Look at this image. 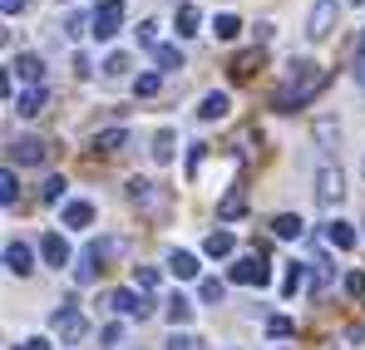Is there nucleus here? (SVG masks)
<instances>
[{
	"instance_id": "4be33fe9",
	"label": "nucleus",
	"mask_w": 365,
	"mask_h": 350,
	"mask_svg": "<svg viewBox=\"0 0 365 350\" xmlns=\"http://www.w3.org/2000/svg\"><path fill=\"white\" fill-rule=\"evenodd\" d=\"M242 212H247V192H242V187H232V192L217 202V217H222V222H232V217H242Z\"/></svg>"
},
{
	"instance_id": "49530a36",
	"label": "nucleus",
	"mask_w": 365,
	"mask_h": 350,
	"mask_svg": "<svg viewBox=\"0 0 365 350\" xmlns=\"http://www.w3.org/2000/svg\"><path fill=\"white\" fill-rule=\"evenodd\" d=\"M361 84H365V64H361Z\"/></svg>"
},
{
	"instance_id": "c9c22d12",
	"label": "nucleus",
	"mask_w": 365,
	"mask_h": 350,
	"mask_svg": "<svg viewBox=\"0 0 365 350\" xmlns=\"http://www.w3.org/2000/svg\"><path fill=\"white\" fill-rule=\"evenodd\" d=\"M64 187H69L64 177H50V182L40 187V197H45V202H60V197H64Z\"/></svg>"
},
{
	"instance_id": "a18cd8bd",
	"label": "nucleus",
	"mask_w": 365,
	"mask_h": 350,
	"mask_svg": "<svg viewBox=\"0 0 365 350\" xmlns=\"http://www.w3.org/2000/svg\"><path fill=\"white\" fill-rule=\"evenodd\" d=\"M0 10H5V15H20V10H25V0H0Z\"/></svg>"
},
{
	"instance_id": "6e6552de",
	"label": "nucleus",
	"mask_w": 365,
	"mask_h": 350,
	"mask_svg": "<svg viewBox=\"0 0 365 350\" xmlns=\"http://www.w3.org/2000/svg\"><path fill=\"white\" fill-rule=\"evenodd\" d=\"M128 202H138V207H148V212H163V207H168V197H163L148 177H128Z\"/></svg>"
},
{
	"instance_id": "37998d69",
	"label": "nucleus",
	"mask_w": 365,
	"mask_h": 350,
	"mask_svg": "<svg viewBox=\"0 0 365 350\" xmlns=\"http://www.w3.org/2000/svg\"><path fill=\"white\" fill-rule=\"evenodd\" d=\"M10 350H50V341L45 336H30V341H20V346H10Z\"/></svg>"
},
{
	"instance_id": "4c0bfd02",
	"label": "nucleus",
	"mask_w": 365,
	"mask_h": 350,
	"mask_svg": "<svg viewBox=\"0 0 365 350\" xmlns=\"http://www.w3.org/2000/svg\"><path fill=\"white\" fill-rule=\"evenodd\" d=\"M89 257H94V262H109V257H119V242H94Z\"/></svg>"
},
{
	"instance_id": "c756f323",
	"label": "nucleus",
	"mask_w": 365,
	"mask_h": 350,
	"mask_svg": "<svg viewBox=\"0 0 365 350\" xmlns=\"http://www.w3.org/2000/svg\"><path fill=\"white\" fill-rule=\"evenodd\" d=\"M197 296H202V301H207V306H217V301H222V296H227V287H222V282H217V277H202V282H197Z\"/></svg>"
},
{
	"instance_id": "a878e982",
	"label": "nucleus",
	"mask_w": 365,
	"mask_h": 350,
	"mask_svg": "<svg viewBox=\"0 0 365 350\" xmlns=\"http://www.w3.org/2000/svg\"><path fill=\"white\" fill-rule=\"evenodd\" d=\"M173 128H158V138H153V163H173Z\"/></svg>"
},
{
	"instance_id": "5701e85b",
	"label": "nucleus",
	"mask_w": 365,
	"mask_h": 350,
	"mask_svg": "<svg viewBox=\"0 0 365 350\" xmlns=\"http://www.w3.org/2000/svg\"><path fill=\"white\" fill-rule=\"evenodd\" d=\"M272 232L282 237V242H297V237L306 232V222H302V217H297V212H282V217L272 222Z\"/></svg>"
},
{
	"instance_id": "58836bf2",
	"label": "nucleus",
	"mask_w": 365,
	"mask_h": 350,
	"mask_svg": "<svg viewBox=\"0 0 365 350\" xmlns=\"http://www.w3.org/2000/svg\"><path fill=\"white\" fill-rule=\"evenodd\" d=\"M104 74H109V79L128 74V55H109V59H104Z\"/></svg>"
},
{
	"instance_id": "f704fd0d",
	"label": "nucleus",
	"mask_w": 365,
	"mask_h": 350,
	"mask_svg": "<svg viewBox=\"0 0 365 350\" xmlns=\"http://www.w3.org/2000/svg\"><path fill=\"white\" fill-rule=\"evenodd\" d=\"M94 267H99V262H94V257L84 252V262L74 267V282H79V287H89V282H94Z\"/></svg>"
},
{
	"instance_id": "bb28decb",
	"label": "nucleus",
	"mask_w": 365,
	"mask_h": 350,
	"mask_svg": "<svg viewBox=\"0 0 365 350\" xmlns=\"http://www.w3.org/2000/svg\"><path fill=\"white\" fill-rule=\"evenodd\" d=\"M0 202H5V207H15V202H20V177H15V168H5V173H0Z\"/></svg>"
},
{
	"instance_id": "7ed1b4c3",
	"label": "nucleus",
	"mask_w": 365,
	"mask_h": 350,
	"mask_svg": "<svg viewBox=\"0 0 365 350\" xmlns=\"http://www.w3.org/2000/svg\"><path fill=\"white\" fill-rule=\"evenodd\" d=\"M123 15H128V10H123V0H99V5H94V15H89V20H94V25H89V35H94V40H114V35L123 30Z\"/></svg>"
},
{
	"instance_id": "473e14b6",
	"label": "nucleus",
	"mask_w": 365,
	"mask_h": 350,
	"mask_svg": "<svg viewBox=\"0 0 365 350\" xmlns=\"http://www.w3.org/2000/svg\"><path fill=\"white\" fill-rule=\"evenodd\" d=\"M168 350H202V341L187 336V331H173V336H168Z\"/></svg>"
},
{
	"instance_id": "ea45409f",
	"label": "nucleus",
	"mask_w": 365,
	"mask_h": 350,
	"mask_svg": "<svg viewBox=\"0 0 365 350\" xmlns=\"http://www.w3.org/2000/svg\"><path fill=\"white\" fill-rule=\"evenodd\" d=\"M252 69H257V55H237L232 59V74H237V79H247Z\"/></svg>"
},
{
	"instance_id": "a211bd4d",
	"label": "nucleus",
	"mask_w": 365,
	"mask_h": 350,
	"mask_svg": "<svg viewBox=\"0 0 365 350\" xmlns=\"http://www.w3.org/2000/svg\"><path fill=\"white\" fill-rule=\"evenodd\" d=\"M168 272H173L178 282H197V272H202V267H197V257H192V252H173V257H168Z\"/></svg>"
},
{
	"instance_id": "9b49d317",
	"label": "nucleus",
	"mask_w": 365,
	"mask_h": 350,
	"mask_svg": "<svg viewBox=\"0 0 365 350\" xmlns=\"http://www.w3.org/2000/svg\"><path fill=\"white\" fill-rule=\"evenodd\" d=\"M10 69H15V74H20V79H25L30 89H40V84H45V59H40V55H30V50L15 59Z\"/></svg>"
},
{
	"instance_id": "ddd939ff",
	"label": "nucleus",
	"mask_w": 365,
	"mask_h": 350,
	"mask_svg": "<svg viewBox=\"0 0 365 350\" xmlns=\"http://www.w3.org/2000/svg\"><path fill=\"white\" fill-rule=\"evenodd\" d=\"M232 114V99L222 94V89H212V94H202V104H197V118H207V123H217V118Z\"/></svg>"
},
{
	"instance_id": "2eb2a0df",
	"label": "nucleus",
	"mask_w": 365,
	"mask_h": 350,
	"mask_svg": "<svg viewBox=\"0 0 365 350\" xmlns=\"http://www.w3.org/2000/svg\"><path fill=\"white\" fill-rule=\"evenodd\" d=\"M40 257L50 262V267H69V242L60 232H45L40 237Z\"/></svg>"
},
{
	"instance_id": "cd10ccee",
	"label": "nucleus",
	"mask_w": 365,
	"mask_h": 350,
	"mask_svg": "<svg viewBox=\"0 0 365 350\" xmlns=\"http://www.w3.org/2000/svg\"><path fill=\"white\" fill-rule=\"evenodd\" d=\"M212 35H217V40H237V35H242V20H237V15H217V20H212Z\"/></svg>"
},
{
	"instance_id": "72a5a7b5",
	"label": "nucleus",
	"mask_w": 365,
	"mask_h": 350,
	"mask_svg": "<svg viewBox=\"0 0 365 350\" xmlns=\"http://www.w3.org/2000/svg\"><path fill=\"white\" fill-rule=\"evenodd\" d=\"M316 138H321V143L331 148V143H341V128H336L331 118H321V123H316Z\"/></svg>"
},
{
	"instance_id": "a19ab883",
	"label": "nucleus",
	"mask_w": 365,
	"mask_h": 350,
	"mask_svg": "<svg viewBox=\"0 0 365 350\" xmlns=\"http://www.w3.org/2000/svg\"><path fill=\"white\" fill-rule=\"evenodd\" d=\"M346 292H351V296H365V272H351V277H346Z\"/></svg>"
},
{
	"instance_id": "c03bdc74",
	"label": "nucleus",
	"mask_w": 365,
	"mask_h": 350,
	"mask_svg": "<svg viewBox=\"0 0 365 350\" xmlns=\"http://www.w3.org/2000/svg\"><path fill=\"white\" fill-rule=\"evenodd\" d=\"M197 163H202V143H192V148H187V173H197Z\"/></svg>"
},
{
	"instance_id": "39448f33",
	"label": "nucleus",
	"mask_w": 365,
	"mask_h": 350,
	"mask_svg": "<svg viewBox=\"0 0 365 350\" xmlns=\"http://www.w3.org/2000/svg\"><path fill=\"white\" fill-rule=\"evenodd\" d=\"M336 20H341V0H316L311 5V20H306V35L311 40H326L336 30Z\"/></svg>"
},
{
	"instance_id": "6ab92c4d",
	"label": "nucleus",
	"mask_w": 365,
	"mask_h": 350,
	"mask_svg": "<svg viewBox=\"0 0 365 350\" xmlns=\"http://www.w3.org/2000/svg\"><path fill=\"white\" fill-rule=\"evenodd\" d=\"M163 316H168V326L178 331V326H187V321H192V301H187V296H168Z\"/></svg>"
},
{
	"instance_id": "c85d7f7f",
	"label": "nucleus",
	"mask_w": 365,
	"mask_h": 350,
	"mask_svg": "<svg viewBox=\"0 0 365 350\" xmlns=\"http://www.w3.org/2000/svg\"><path fill=\"white\" fill-rule=\"evenodd\" d=\"M302 287H306V267H302V262H292L287 277H282V296H297Z\"/></svg>"
},
{
	"instance_id": "412c9836",
	"label": "nucleus",
	"mask_w": 365,
	"mask_h": 350,
	"mask_svg": "<svg viewBox=\"0 0 365 350\" xmlns=\"http://www.w3.org/2000/svg\"><path fill=\"white\" fill-rule=\"evenodd\" d=\"M94 148H99V153H119V148H128V128H104V133H94Z\"/></svg>"
},
{
	"instance_id": "e433bc0d",
	"label": "nucleus",
	"mask_w": 365,
	"mask_h": 350,
	"mask_svg": "<svg viewBox=\"0 0 365 350\" xmlns=\"http://www.w3.org/2000/svg\"><path fill=\"white\" fill-rule=\"evenodd\" d=\"M138 45L158 50V25H153V20H143V25H138Z\"/></svg>"
},
{
	"instance_id": "f3484780",
	"label": "nucleus",
	"mask_w": 365,
	"mask_h": 350,
	"mask_svg": "<svg viewBox=\"0 0 365 350\" xmlns=\"http://www.w3.org/2000/svg\"><path fill=\"white\" fill-rule=\"evenodd\" d=\"M202 252H207V257H232V252H237V237L227 232V227H217V232H207Z\"/></svg>"
},
{
	"instance_id": "4468645a",
	"label": "nucleus",
	"mask_w": 365,
	"mask_h": 350,
	"mask_svg": "<svg viewBox=\"0 0 365 350\" xmlns=\"http://www.w3.org/2000/svg\"><path fill=\"white\" fill-rule=\"evenodd\" d=\"M60 222H64V227H89V222H94V202L69 197V202H64V212H60Z\"/></svg>"
},
{
	"instance_id": "2f4dec72",
	"label": "nucleus",
	"mask_w": 365,
	"mask_h": 350,
	"mask_svg": "<svg viewBox=\"0 0 365 350\" xmlns=\"http://www.w3.org/2000/svg\"><path fill=\"white\" fill-rule=\"evenodd\" d=\"M292 331H297V326H292V316H272V321H267V336H272V341H287Z\"/></svg>"
},
{
	"instance_id": "f03ea898",
	"label": "nucleus",
	"mask_w": 365,
	"mask_h": 350,
	"mask_svg": "<svg viewBox=\"0 0 365 350\" xmlns=\"http://www.w3.org/2000/svg\"><path fill=\"white\" fill-rule=\"evenodd\" d=\"M50 331H55V341H60V346H79V341L89 336V321H84V311H79V306H60V311L50 316Z\"/></svg>"
},
{
	"instance_id": "7c9ffc66",
	"label": "nucleus",
	"mask_w": 365,
	"mask_h": 350,
	"mask_svg": "<svg viewBox=\"0 0 365 350\" xmlns=\"http://www.w3.org/2000/svg\"><path fill=\"white\" fill-rule=\"evenodd\" d=\"M133 287L138 292H153L158 287V267H133Z\"/></svg>"
},
{
	"instance_id": "20e7f679",
	"label": "nucleus",
	"mask_w": 365,
	"mask_h": 350,
	"mask_svg": "<svg viewBox=\"0 0 365 350\" xmlns=\"http://www.w3.org/2000/svg\"><path fill=\"white\" fill-rule=\"evenodd\" d=\"M237 287H267L272 282V267H267V257L262 252H247V257H237L232 262V272H227Z\"/></svg>"
},
{
	"instance_id": "393cba45",
	"label": "nucleus",
	"mask_w": 365,
	"mask_h": 350,
	"mask_svg": "<svg viewBox=\"0 0 365 350\" xmlns=\"http://www.w3.org/2000/svg\"><path fill=\"white\" fill-rule=\"evenodd\" d=\"M158 89H163V69H148V74L133 79V94H138V99H153Z\"/></svg>"
},
{
	"instance_id": "f8f14e48",
	"label": "nucleus",
	"mask_w": 365,
	"mask_h": 350,
	"mask_svg": "<svg viewBox=\"0 0 365 350\" xmlns=\"http://www.w3.org/2000/svg\"><path fill=\"white\" fill-rule=\"evenodd\" d=\"M45 104H50V94H45V84H40V89H25L10 109H15L20 118H40V114H45Z\"/></svg>"
},
{
	"instance_id": "dca6fc26",
	"label": "nucleus",
	"mask_w": 365,
	"mask_h": 350,
	"mask_svg": "<svg viewBox=\"0 0 365 350\" xmlns=\"http://www.w3.org/2000/svg\"><path fill=\"white\" fill-rule=\"evenodd\" d=\"M326 247L351 252V247H356V227H351V222H341V217H336V222H326Z\"/></svg>"
},
{
	"instance_id": "b1692460",
	"label": "nucleus",
	"mask_w": 365,
	"mask_h": 350,
	"mask_svg": "<svg viewBox=\"0 0 365 350\" xmlns=\"http://www.w3.org/2000/svg\"><path fill=\"white\" fill-rule=\"evenodd\" d=\"M153 64H158L163 74H178L182 69V50L178 45H158V50H153Z\"/></svg>"
},
{
	"instance_id": "f257e3e1",
	"label": "nucleus",
	"mask_w": 365,
	"mask_h": 350,
	"mask_svg": "<svg viewBox=\"0 0 365 350\" xmlns=\"http://www.w3.org/2000/svg\"><path fill=\"white\" fill-rule=\"evenodd\" d=\"M321 84H326V69L316 64V59H292L287 64V79H282V89H277V109L282 114H292V109H302V104H311L316 94H321Z\"/></svg>"
},
{
	"instance_id": "0eeeda50",
	"label": "nucleus",
	"mask_w": 365,
	"mask_h": 350,
	"mask_svg": "<svg viewBox=\"0 0 365 350\" xmlns=\"http://www.w3.org/2000/svg\"><path fill=\"white\" fill-rule=\"evenodd\" d=\"M10 158L20 168H35V163L50 158V148H45V138H10Z\"/></svg>"
},
{
	"instance_id": "9d476101",
	"label": "nucleus",
	"mask_w": 365,
	"mask_h": 350,
	"mask_svg": "<svg viewBox=\"0 0 365 350\" xmlns=\"http://www.w3.org/2000/svg\"><path fill=\"white\" fill-rule=\"evenodd\" d=\"M341 192H346L341 168H321V173H316V197H321V202H341Z\"/></svg>"
},
{
	"instance_id": "aec40b11",
	"label": "nucleus",
	"mask_w": 365,
	"mask_h": 350,
	"mask_svg": "<svg viewBox=\"0 0 365 350\" xmlns=\"http://www.w3.org/2000/svg\"><path fill=\"white\" fill-rule=\"evenodd\" d=\"M173 25H178V40H187V35H197V25H202V10H197V5H178Z\"/></svg>"
},
{
	"instance_id": "de8ad7c7",
	"label": "nucleus",
	"mask_w": 365,
	"mask_h": 350,
	"mask_svg": "<svg viewBox=\"0 0 365 350\" xmlns=\"http://www.w3.org/2000/svg\"><path fill=\"white\" fill-rule=\"evenodd\" d=\"M356 5H365V0H356Z\"/></svg>"
},
{
	"instance_id": "1a4fd4ad",
	"label": "nucleus",
	"mask_w": 365,
	"mask_h": 350,
	"mask_svg": "<svg viewBox=\"0 0 365 350\" xmlns=\"http://www.w3.org/2000/svg\"><path fill=\"white\" fill-rule=\"evenodd\" d=\"M5 272H15V277H25V272H35V247L30 242H5Z\"/></svg>"
},
{
	"instance_id": "423d86ee",
	"label": "nucleus",
	"mask_w": 365,
	"mask_h": 350,
	"mask_svg": "<svg viewBox=\"0 0 365 350\" xmlns=\"http://www.w3.org/2000/svg\"><path fill=\"white\" fill-rule=\"evenodd\" d=\"M109 306H114L119 316H138V321H143V316L153 311V301H148V292H138V287H119V292L109 296Z\"/></svg>"
},
{
	"instance_id": "79ce46f5",
	"label": "nucleus",
	"mask_w": 365,
	"mask_h": 350,
	"mask_svg": "<svg viewBox=\"0 0 365 350\" xmlns=\"http://www.w3.org/2000/svg\"><path fill=\"white\" fill-rule=\"evenodd\" d=\"M99 341H104V346H119V341H123V326H104V331H99Z\"/></svg>"
}]
</instances>
